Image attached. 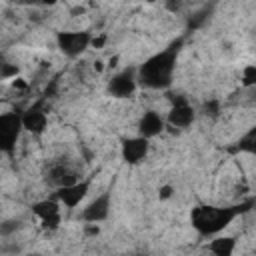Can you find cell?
I'll return each instance as SVG.
<instances>
[{"mask_svg": "<svg viewBox=\"0 0 256 256\" xmlns=\"http://www.w3.org/2000/svg\"><path fill=\"white\" fill-rule=\"evenodd\" d=\"M138 86V80H136V70H122L120 74H116L110 82H108V92L114 96V98H128L134 94Z\"/></svg>", "mask_w": 256, "mask_h": 256, "instance_id": "obj_7", "label": "cell"}, {"mask_svg": "<svg viewBox=\"0 0 256 256\" xmlns=\"http://www.w3.org/2000/svg\"><path fill=\"white\" fill-rule=\"evenodd\" d=\"M158 196H160V200L170 198V196H172V186H162V188L158 190Z\"/></svg>", "mask_w": 256, "mask_h": 256, "instance_id": "obj_16", "label": "cell"}, {"mask_svg": "<svg viewBox=\"0 0 256 256\" xmlns=\"http://www.w3.org/2000/svg\"><path fill=\"white\" fill-rule=\"evenodd\" d=\"M60 202L58 200H40L36 204H32V214L40 220L42 228L46 230H56L62 222V216H60Z\"/></svg>", "mask_w": 256, "mask_h": 256, "instance_id": "obj_5", "label": "cell"}, {"mask_svg": "<svg viewBox=\"0 0 256 256\" xmlns=\"http://www.w3.org/2000/svg\"><path fill=\"white\" fill-rule=\"evenodd\" d=\"M90 192V180H76L68 186H60L56 192V200L66 208H76L86 194Z\"/></svg>", "mask_w": 256, "mask_h": 256, "instance_id": "obj_6", "label": "cell"}, {"mask_svg": "<svg viewBox=\"0 0 256 256\" xmlns=\"http://www.w3.org/2000/svg\"><path fill=\"white\" fill-rule=\"evenodd\" d=\"M12 88H16V90H26L28 84L22 82V78H14V80H12Z\"/></svg>", "mask_w": 256, "mask_h": 256, "instance_id": "obj_17", "label": "cell"}, {"mask_svg": "<svg viewBox=\"0 0 256 256\" xmlns=\"http://www.w3.org/2000/svg\"><path fill=\"white\" fill-rule=\"evenodd\" d=\"M20 122H22V128H24V130H28V132H32V134H40V132H44V128H46V114H44V110L40 108V104H36V106L28 108V110L20 116Z\"/></svg>", "mask_w": 256, "mask_h": 256, "instance_id": "obj_13", "label": "cell"}, {"mask_svg": "<svg viewBox=\"0 0 256 256\" xmlns=\"http://www.w3.org/2000/svg\"><path fill=\"white\" fill-rule=\"evenodd\" d=\"M234 250H236V240L230 236H216L208 244V252H212L216 256H232Z\"/></svg>", "mask_w": 256, "mask_h": 256, "instance_id": "obj_14", "label": "cell"}, {"mask_svg": "<svg viewBox=\"0 0 256 256\" xmlns=\"http://www.w3.org/2000/svg\"><path fill=\"white\" fill-rule=\"evenodd\" d=\"M4 64H6V60H4V56H0V78H2V68H4Z\"/></svg>", "mask_w": 256, "mask_h": 256, "instance_id": "obj_18", "label": "cell"}, {"mask_svg": "<svg viewBox=\"0 0 256 256\" xmlns=\"http://www.w3.org/2000/svg\"><path fill=\"white\" fill-rule=\"evenodd\" d=\"M254 82H256V66L254 64H248L242 70V84L244 86H252Z\"/></svg>", "mask_w": 256, "mask_h": 256, "instance_id": "obj_15", "label": "cell"}, {"mask_svg": "<svg viewBox=\"0 0 256 256\" xmlns=\"http://www.w3.org/2000/svg\"><path fill=\"white\" fill-rule=\"evenodd\" d=\"M164 124H166V120H164L158 112L148 110V112L142 114V118H140V122H138V134L150 140V138L158 136V134L164 130Z\"/></svg>", "mask_w": 256, "mask_h": 256, "instance_id": "obj_12", "label": "cell"}, {"mask_svg": "<svg viewBox=\"0 0 256 256\" xmlns=\"http://www.w3.org/2000/svg\"><path fill=\"white\" fill-rule=\"evenodd\" d=\"M176 68V50L168 48L164 52H158L150 56L138 70H136V80L152 90H160L170 86L172 74Z\"/></svg>", "mask_w": 256, "mask_h": 256, "instance_id": "obj_1", "label": "cell"}, {"mask_svg": "<svg viewBox=\"0 0 256 256\" xmlns=\"http://www.w3.org/2000/svg\"><path fill=\"white\" fill-rule=\"evenodd\" d=\"M166 2H170V4H172V2H178V0H166Z\"/></svg>", "mask_w": 256, "mask_h": 256, "instance_id": "obj_19", "label": "cell"}, {"mask_svg": "<svg viewBox=\"0 0 256 256\" xmlns=\"http://www.w3.org/2000/svg\"><path fill=\"white\" fill-rule=\"evenodd\" d=\"M238 208H218V206H198L192 210L190 220L192 226L202 234V236H214L220 230H224L236 216Z\"/></svg>", "mask_w": 256, "mask_h": 256, "instance_id": "obj_2", "label": "cell"}, {"mask_svg": "<svg viewBox=\"0 0 256 256\" xmlns=\"http://www.w3.org/2000/svg\"><path fill=\"white\" fill-rule=\"evenodd\" d=\"M90 40H92V36L88 32H80V30H76V32H58V36H56L58 48L70 58L80 56L90 46Z\"/></svg>", "mask_w": 256, "mask_h": 256, "instance_id": "obj_3", "label": "cell"}, {"mask_svg": "<svg viewBox=\"0 0 256 256\" xmlns=\"http://www.w3.org/2000/svg\"><path fill=\"white\" fill-rule=\"evenodd\" d=\"M46 180L54 186V188H60V186H68L76 180H80V172L70 164V162H56L48 168V176Z\"/></svg>", "mask_w": 256, "mask_h": 256, "instance_id": "obj_8", "label": "cell"}, {"mask_svg": "<svg viewBox=\"0 0 256 256\" xmlns=\"http://www.w3.org/2000/svg\"><path fill=\"white\" fill-rule=\"evenodd\" d=\"M20 130H22V122L16 112L0 114V150L2 152H8L14 148Z\"/></svg>", "mask_w": 256, "mask_h": 256, "instance_id": "obj_4", "label": "cell"}, {"mask_svg": "<svg viewBox=\"0 0 256 256\" xmlns=\"http://www.w3.org/2000/svg\"><path fill=\"white\" fill-rule=\"evenodd\" d=\"M110 200H112V194L110 192H102L98 194L84 210H82V218L84 222H90V224H96V222H102L108 218L110 214Z\"/></svg>", "mask_w": 256, "mask_h": 256, "instance_id": "obj_9", "label": "cell"}, {"mask_svg": "<svg viewBox=\"0 0 256 256\" xmlns=\"http://www.w3.org/2000/svg\"><path fill=\"white\" fill-rule=\"evenodd\" d=\"M194 116H196L194 108L186 100H180V102H174V106L170 108L166 122L170 128H188L194 122Z\"/></svg>", "mask_w": 256, "mask_h": 256, "instance_id": "obj_11", "label": "cell"}, {"mask_svg": "<svg viewBox=\"0 0 256 256\" xmlns=\"http://www.w3.org/2000/svg\"><path fill=\"white\" fill-rule=\"evenodd\" d=\"M148 148H150L148 138H144L140 134L134 136V138H128L122 144V160L128 162V164H138V162H142L146 158Z\"/></svg>", "mask_w": 256, "mask_h": 256, "instance_id": "obj_10", "label": "cell"}]
</instances>
